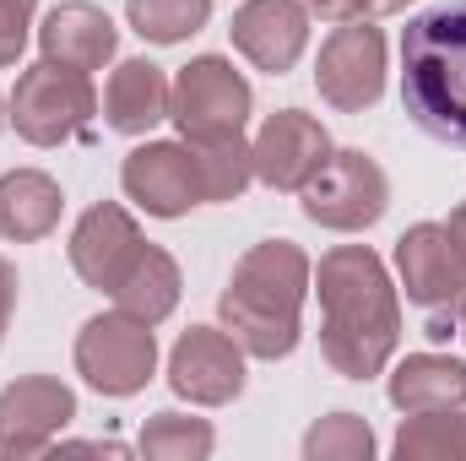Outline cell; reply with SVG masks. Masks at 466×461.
Returning a JSON list of instances; mask_svg holds the SVG:
<instances>
[{
    "label": "cell",
    "mask_w": 466,
    "mask_h": 461,
    "mask_svg": "<svg viewBox=\"0 0 466 461\" xmlns=\"http://www.w3.org/2000/svg\"><path fill=\"white\" fill-rule=\"evenodd\" d=\"M390 402L401 413H440V407H461L466 402V364L461 358H440V353H412L396 364L390 374Z\"/></svg>",
    "instance_id": "18"
},
{
    "label": "cell",
    "mask_w": 466,
    "mask_h": 461,
    "mask_svg": "<svg viewBox=\"0 0 466 461\" xmlns=\"http://www.w3.org/2000/svg\"><path fill=\"white\" fill-rule=\"evenodd\" d=\"M11 310H16V266L0 255V343H5V326H11Z\"/></svg>",
    "instance_id": "28"
},
{
    "label": "cell",
    "mask_w": 466,
    "mask_h": 461,
    "mask_svg": "<svg viewBox=\"0 0 466 461\" xmlns=\"http://www.w3.org/2000/svg\"><path fill=\"white\" fill-rule=\"evenodd\" d=\"M320 353L337 374L369 380L390 364V353L401 343V304L396 288L385 277V261L369 244H342L331 255H320Z\"/></svg>",
    "instance_id": "1"
},
{
    "label": "cell",
    "mask_w": 466,
    "mask_h": 461,
    "mask_svg": "<svg viewBox=\"0 0 466 461\" xmlns=\"http://www.w3.org/2000/svg\"><path fill=\"white\" fill-rule=\"evenodd\" d=\"M141 451L157 461H201L212 456V424L185 413H152L141 429Z\"/></svg>",
    "instance_id": "24"
},
{
    "label": "cell",
    "mask_w": 466,
    "mask_h": 461,
    "mask_svg": "<svg viewBox=\"0 0 466 461\" xmlns=\"http://www.w3.org/2000/svg\"><path fill=\"white\" fill-rule=\"evenodd\" d=\"M168 98H174V87H168L163 66L125 60L115 77H109L104 119H109V130H119V136H147L157 119H168Z\"/></svg>",
    "instance_id": "17"
},
{
    "label": "cell",
    "mask_w": 466,
    "mask_h": 461,
    "mask_svg": "<svg viewBox=\"0 0 466 461\" xmlns=\"http://www.w3.org/2000/svg\"><path fill=\"white\" fill-rule=\"evenodd\" d=\"M401 104L434 141L466 147V0L434 5L401 33Z\"/></svg>",
    "instance_id": "3"
},
{
    "label": "cell",
    "mask_w": 466,
    "mask_h": 461,
    "mask_svg": "<svg viewBox=\"0 0 466 461\" xmlns=\"http://www.w3.org/2000/svg\"><path fill=\"white\" fill-rule=\"evenodd\" d=\"M60 185L38 169H16L0 179V239H16V244H33L60 223Z\"/></svg>",
    "instance_id": "19"
},
{
    "label": "cell",
    "mask_w": 466,
    "mask_h": 461,
    "mask_svg": "<svg viewBox=\"0 0 466 461\" xmlns=\"http://www.w3.org/2000/svg\"><path fill=\"white\" fill-rule=\"evenodd\" d=\"M119 185L152 218H185L190 207L207 201L190 141H147V147H136L125 158V169H119Z\"/></svg>",
    "instance_id": "10"
},
{
    "label": "cell",
    "mask_w": 466,
    "mask_h": 461,
    "mask_svg": "<svg viewBox=\"0 0 466 461\" xmlns=\"http://www.w3.org/2000/svg\"><path fill=\"white\" fill-rule=\"evenodd\" d=\"M125 16L147 44H185L207 27L212 0H125Z\"/></svg>",
    "instance_id": "23"
},
{
    "label": "cell",
    "mask_w": 466,
    "mask_h": 461,
    "mask_svg": "<svg viewBox=\"0 0 466 461\" xmlns=\"http://www.w3.org/2000/svg\"><path fill=\"white\" fill-rule=\"evenodd\" d=\"M190 152H196V174H201V196L207 201H238L244 185L255 179V152L244 147V136L190 141Z\"/></svg>",
    "instance_id": "22"
},
{
    "label": "cell",
    "mask_w": 466,
    "mask_h": 461,
    "mask_svg": "<svg viewBox=\"0 0 466 461\" xmlns=\"http://www.w3.org/2000/svg\"><path fill=\"white\" fill-rule=\"evenodd\" d=\"M38 0H0V66H16L22 44H27V22H33Z\"/></svg>",
    "instance_id": "26"
},
{
    "label": "cell",
    "mask_w": 466,
    "mask_h": 461,
    "mask_svg": "<svg viewBox=\"0 0 466 461\" xmlns=\"http://www.w3.org/2000/svg\"><path fill=\"white\" fill-rule=\"evenodd\" d=\"M115 304L125 310V315L147 321V326L168 321V315H174V304H179V266H174V255H168V250H157V244H141V255H136V261H130V271L119 277Z\"/></svg>",
    "instance_id": "20"
},
{
    "label": "cell",
    "mask_w": 466,
    "mask_h": 461,
    "mask_svg": "<svg viewBox=\"0 0 466 461\" xmlns=\"http://www.w3.org/2000/svg\"><path fill=\"white\" fill-rule=\"evenodd\" d=\"M385 207H390V179L358 147L331 152L326 169L304 185V212L320 229H337V233H358V229H369V223H380Z\"/></svg>",
    "instance_id": "8"
},
{
    "label": "cell",
    "mask_w": 466,
    "mask_h": 461,
    "mask_svg": "<svg viewBox=\"0 0 466 461\" xmlns=\"http://www.w3.org/2000/svg\"><path fill=\"white\" fill-rule=\"evenodd\" d=\"M157 369V337L136 315H93L76 337V374L98 396H136Z\"/></svg>",
    "instance_id": "5"
},
{
    "label": "cell",
    "mask_w": 466,
    "mask_h": 461,
    "mask_svg": "<svg viewBox=\"0 0 466 461\" xmlns=\"http://www.w3.org/2000/svg\"><path fill=\"white\" fill-rule=\"evenodd\" d=\"M136 255H141V229H136V218L125 207L104 201V207L82 212V223L71 233V266H76V277L87 288L115 293Z\"/></svg>",
    "instance_id": "15"
},
{
    "label": "cell",
    "mask_w": 466,
    "mask_h": 461,
    "mask_svg": "<svg viewBox=\"0 0 466 461\" xmlns=\"http://www.w3.org/2000/svg\"><path fill=\"white\" fill-rule=\"evenodd\" d=\"M0 125H5V115H0Z\"/></svg>",
    "instance_id": "30"
},
{
    "label": "cell",
    "mask_w": 466,
    "mask_h": 461,
    "mask_svg": "<svg viewBox=\"0 0 466 461\" xmlns=\"http://www.w3.org/2000/svg\"><path fill=\"white\" fill-rule=\"evenodd\" d=\"M315 16H331V22H358V16H390V11H407L412 0H304Z\"/></svg>",
    "instance_id": "27"
},
{
    "label": "cell",
    "mask_w": 466,
    "mask_h": 461,
    "mask_svg": "<svg viewBox=\"0 0 466 461\" xmlns=\"http://www.w3.org/2000/svg\"><path fill=\"white\" fill-rule=\"evenodd\" d=\"M76 418V396L71 385L49 380V374H22L0 391V456H38L49 451V440Z\"/></svg>",
    "instance_id": "11"
},
{
    "label": "cell",
    "mask_w": 466,
    "mask_h": 461,
    "mask_svg": "<svg viewBox=\"0 0 466 461\" xmlns=\"http://www.w3.org/2000/svg\"><path fill=\"white\" fill-rule=\"evenodd\" d=\"M401 288L418 310H429V337H451V315L466 299V261L445 223H418L396 239Z\"/></svg>",
    "instance_id": "6"
},
{
    "label": "cell",
    "mask_w": 466,
    "mask_h": 461,
    "mask_svg": "<svg viewBox=\"0 0 466 461\" xmlns=\"http://www.w3.org/2000/svg\"><path fill=\"white\" fill-rule=\"evenodd\" d=\"M396 456L401 461H466V413H407L396 429Z\"/></svg>",
    "instance_id": "21"
},
{
    "label": "cell",
    "mask_w": 466,
    "mask_h": 461,
    "mask_svg": "<svg viewBox=\"0 0 466 461\" xmlns=\"http://www.w3.org/2000/svg\"><path fill=\"white\" fill-rule=\"evenodd\" d=\"M249 82L233 71L223 55H201L179 71L174 98H168V119L179 125L185 141H218V136H244L249 119Z\"/></svg>",
    "instance_id": "7"
},
{
    "label": "cell",
    "mask_w": 466,
    "mask_h": 461,
    "mask_svg": "<svg viewBox=\"0 0 466 461\" xmlns=\"http://www.w3.org/2000/svg\"><path fill=\"white\" fill-rule=\"evenodd\" d=\"M304 293H309V255L293 239H266L233 266L218 315L249 358H288L299 347Z\"/></svg>",
    "instance_id": "2"
},
{
    "label": "cell",
    "mask_w": 466,
    "mask_h": 461,
    "mask_svg": "<svg viewBox=\"0 0 466 461\" xmlns=\"http://www.w3.org/2000/svg\"><path fill=\"white\" fill-rule=\"evenodd\" d=\"M38 44H44V60L93 77V71H104V66L115 60L119 33H115V22H109L98 5H87V0H66V5H55V11L44 16Z\"/></svg>",
    "instance_id": "16"
},
{
    "label": "cell",
    "mask_w": 466,
    "mask_h": 461,
    "mask_svg": "<svg viewBox=\"0 0 466 461\" xmlns=\"http://www.w3.org/2000/svg\"><path fill=\"white\" fill-rule=\"evenodd\" d=\"M98 115V98H93V82L82 71H66L55 60H38L33 71L16 77V93H11V125L22 141L33 147H60L71 136H82Z\"/></svg>",
    "instance_id": "4"
},
{
    "label": "cell",
    "mask_w": 466,
    "mask_h": 461,
    "mask_svg": "<svg viewBox=\"0 0 466 461\" xmlns=\"http://www.w3.org/2000/svg\"><path fill=\"white\" fill-rule=\"evenodd\" d=\"M168 385L185 396V402H201V407H223L244 391V347L233 343L228 332H212V326H190L174 353H168Z\"/></svg>",
    "instance_id": "13"
},
{
    "label": "cell",
    "mask_w": 466,
    "mask_h": 461,
    "mask_svg": "<svg viewBox=\"0 0 466 461\" xmlns=\"http://www.w3.org/2000/svg\"><path fill=\"white\" fill-rule=\"evenodd\" d=\"M445 229H451V239H456V250H461V261H466V207L451 212V223H445Z\"/></svg>",
    "instance_id": "29"
},
{
    "label": "cell",
    "mask_w": 466,
    "mask_h": 461,
    "mask_svg": "<svg viewBox=\"0 0 466 461\" xmlns=\"http://www.w3.org/2000/svg\"><path fill=\"white\" fill-rule=\"evenodd\" d=\"M249 152H255V179L260 185H271V190H304L326 169L331 136H326L320 119L304 115V109H277L260 125V136H255Z\"/></svg>",
    "instance_id": "12"
},
{
    "label": "cell",
    "mask_w": 466,
    "mask_h": 461,
    "mask_svg": "<svg viewBox=\"0 0 466 461\" xmlns=\"http://www.w3.org/2000/svg\"><path fill=\"white\" fill-rule=\"evenodd\" d=\"M315 87L342 115H363L369 104H380V93H385V33L369 16L342 22L326 38L320 66H315Z\"/></svg>",
    "instance_id": "9"
},
{
    "label": "cell",
    "mask_w": 466,
    "mask_h": 461,
    "mask_svg": "<svg viewBox=\"0 0 466 461\" xmlns=\"http://www.w3.org/2000/svg\"><path fill=\"white\" fill-rule=\"evenodd\" d=\"M228 33L249 66L282 77L299 66V55L309 44V5L304 0H249L233 11Z\"/></svg>",
    "instance_id": "14"
},
{
    "label": "cell",
    "mask_w": 466,
    "mask_h": 461,
    "mask_svg": "<svg viewBox=\"0 0 466 461\" xmlns=\"http://www.w3.org/2000/svg\"><path fill=\"white\" fill-rule=\"evenodd\" d=\"M304 456L309 461H369L374 456V429L358 413H331L304 435Z\"/></svg>",
    "instance_id": "25"
}]
</instances>
